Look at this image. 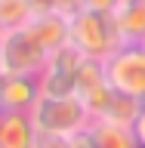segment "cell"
I'll use <instances>...</instances> for the list:
<instances>
[{
    "mask_svg": "<svg viewBox=\"0 0 145 148\" xmlns=\"http://www.w3.org/2000/svg\"><path fill=\"white\" fill-rule=\"evenodd\" d=\"M68 22H71V40H68V43H71L83 59L105 62L114 49L124 46L118 22H114V12L80 9V12H74Z\"/></svg>",
    "mask_w": 145,
    "mask_h": 148,
    "instance_id": "cell-1",
    "label": "cell"
},
{
    "mask_svg": "<svg viewBox=\"0 0 145 148\" xmlns=\"http://www.w3.org/2000/svg\"><path fill=\"white\" fill-rule=\"evenodd\" d=\"M28 114L40 136H74L93 123L77 96H40Z\"/></svg>",
    "mask_w": 145,
    "mask_h": 148,
    "instance_id": "cell-2",
    "label": "cell"
},
{
    "mask_svg": "<svg viewBox=\"0 0 145 148\" xmlns=\"http://www.w3.org/2000/svg\"><path fill=\"white\" fill-rule=\"evenodd\" d=\"M105 74L114 92L145 102V43H124L105 59Z\"/></svg>",
    "mask_w": 145,
    "mask_h": 148,
    "instance_id": "cell-3",
    "label": "cell"
},
{
    "mask_svg": "<svg viewBox=\"0 0 145 148\" xmlns=\"http://www.w3.org/2000/svg\"><path fill=\"white\" fill-rule=\"evenodd\" d=\"M46 49L28 34L25 28H12L0 37V59L3 74H40L46 65Z\"/></svg>",
    "mask_w": 145,
    "mask_h": 148,
    "instance_id": "cell-4",
    "label": "cell"
},
{
    "mask_svg": "<svg viewBox=\"0 0 145 148\" xmlns=\"http://www.w3.org/2000/svg\"><path fill=\"white\" fill-rule=\"evenodd\" d=\"M80 65H83V56L71 43L53 49V53L46 56L43 71L37 74L40 96H74V83H77Z\"/></svg>",
    "mask_w": 145,
    "mask_h": 148,
    "instance_id": "cell-5",
    "label": "cell"
},
{
    "mask_svg": "<svg viewBox=\"0 0 145 148\" xmlns=\"http://www.w3.org/2000/svg\"><path fill=\"white\" fill-rule=\"evenodd\" d=\"M74 96L83 102V108L90 111L93 120L105 114L111 96H114V86L108 83V74H105V62L83 59L80 71H77V83H74Z\"/></svg>",
    "mask_w": 145,
    "mask_h": 148,
    "instance_id": "cell-6",
    "label": "cell"
},
{
    "mask_svg": "<svg viewBox=\"0 0 145 148\" xmlns=\"http://www.w3.org/2000/svg\"><path fill=\"white\" fill-rule=\"evenodd\" d=\"M40 99V83L34 74H0V111H28Z\"/></svg>",
    "mask_w": 145,
    "mask_h": 148,
    "instance_id": "cell-7",
    "label": "cell"
},
{
    "mask_svg": "<svg viewBox=\"0 0 145 148\" xmlns=\"http://www.w3.org/2000/svg\"><path fill=\"white\" fill-rule=\"evenodd\" d=\"M22 28L43 46L46 53H53V49H59V46H65L71 40V22L65 16H59V12H49V9H37Z\"/></svg>",
    "mask_w": 145,
    "mask_h": 148,
    "instance_id": "cell-8",
    "label": "cell"
},
{
    "mask_svg": "<svg viewBox=\"0 0 145 148\" xmlns=\"http://www.w3.org/2000/svg\"><path fill=\"white\" fill-rule=\"evenodd\" d=\"M37 136L40 133H37L31 114L0 111V148H34Z\"/></svg>",
    "mask_w": 145,
    "mask_h": 148,
    "instance_id": "cell-9",
    "label": "cell"
},
{
    "mask_svg": "<svg viewBox=\"0 0 145 148\" xmlns=\"http://www.w3.org/2000/svg\"><path fill=\"white\" fill-rule=\"evenodd\" d=\"M114 22L124 43H145V0H120Z\"/></svg>",
    "mask_w": 145,
    "mask_h": 148,
    "instance_id": "cell-10",
    "label": "cell"
},
{
    "mask_svg": "<svg viewBox=\"0 0 145 148\" xmlns=\"http://www.w3.org/2000/svg\"><path fill=\"white\" fill-rule=\"evenodd\" d=\"M93 139V148H139L136 136H133V130L130 127H120V123H111L105 117H96L87 127Z\"/></svg>",
    "mask_w": 145,
    "mask_h": 148,
    "instance_id": "cell-11",
    "label": "cell"
},
{
    "mask_svg": "<svg viewBox=\"0 0 145 148\" xmlns=\"http://www.w3.org/2000/svg\"><path fill=\"white\" fill-rule=\"evenodd\" d=\"M142 105H145L142 99H133V96H127V92H114L102 117L111 120V123H120V127H133V120L139 117Z\"/></svg>",
    "mask_w": 145,
    "mask_h": 148,
    "instance_id": "cell-12",
    "label": "cell"
},
{
    "mask_svg": "<svg viewBox=\"0 0 145 148\" xmlns=\"http://www.w3.org/2000/svg\"><path fill=\"white\" fill-rule=\"evenodd\" d=\"M34 12H37V0H0V22L6 25V31L22 28Z\"/></svg>",
    "mask_w": 145,
    "mask_h": 148,
    "instance_id": "cell-13",
    "label": "cell"
},
{
    "mask_svg": "<svg viewBox=\"0 0 145 148\" xmlns=\"http://www.w3.org/2000/svg\"><path fill=\"white\" fill-rule=\"evenodd\" d=\"M37 9H49V12H59V16L71 18L74 12L83 9V3L80 0H37Z\"/></svg>",
    "mask_w": 145,
    "mask_h": 148,
    "instance_id": "cell-14",
    "label": "cell"
},
{
    "mask_svg": "<svg viewBox=\"0 0 145 148\" xmlns=\"http://www.w3.org/2000/svg\"><path fill=\"white\" fill-rule=\"evenodd\" d=\"M34 148H71V139L68 136H37Z\"/></svg>",
    "mask_w": 145,
    "mask_h": 148,
    "instance_id": "cell-15",
    "label": "cell"
},
{
    "mask_svg": "<svg viewBox=\"0 0 145 148\" xmlns=\"http://www.w3.org/2000/svg\"><path fill=\"white\" fill-rule=\"evenodd\" d=\"M83 9H96V12H114L120 0H80Z\"/></svg>",
    "mask_w": 145,
    "mask_h": 148,
    "instance_id": "cell-16",
    "label": "cell"
},
{
    "mask_svg": "<svg viewBox=\"0 0 145 148\" xmlns=\"http://www.w3.org/2000/svg\"><path fill=\"white\" fill-rule=\"evenodd\" d=\"M133 136H136V142H139V148H145V105H142V111H139V117L133 120Z\"/></svg>",
    "mask_w": 145,
    "mask_h": 148,
    "instance_id": "cell-17",
    "label": "cell"
},
{
    "mask_svg": "<svg viewBox=\"0 0 145 148\" xmlns=\"http://www.w3.org/2000/svg\"><path fill=\"white\" fill-rule=\"evenodd\" d=\"M3 34H6V25H3V22H0V37H3Z\"/></svg>",
    "mask_w": 145,
    "mask_h": 148,
    "instance_id": "cell-18",
    "label": "cell"
},
{
    "mask_svg": "<svg viewBox=\"0 0 145 148\" xmlns=\"http://www.w3.org/2000/svg\"><path fill=\"white\" fill-rule=\"evenodd\" d=\"M0 74H3V59H0Z\"/></svg>",
    "mask_w": 145,
    "mask_h": 148,
    "instance_id": "cell-19",
    "label": "cell"
}]
</instances>
